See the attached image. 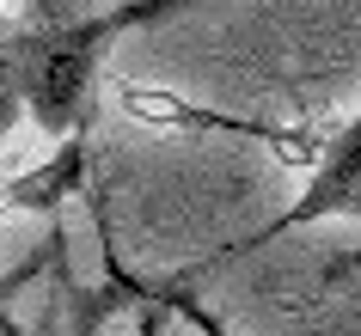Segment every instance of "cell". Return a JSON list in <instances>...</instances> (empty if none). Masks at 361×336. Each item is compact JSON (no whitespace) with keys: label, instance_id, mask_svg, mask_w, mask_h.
Instances as JSON below:
<instances>
[{"label":"cell","instance_id":"7a4b0ae2","mask_svg":"<svg viewBox=\"0 0 361 336\" xmlns=\"http://www.w3.org/2000/svg\"><path fill=\"white\" fill-rule=\"evenodd\" d=\"M319 220H361V111L349 116L343 129H331V135L319 141L312 166H306L300 196H294V202H288L269 226H257L251 239H239L227 257L264 251V244L288 239V232H306V226H319Z\"/></svg>","mask_w":361,"mask_h":336},{"label":"cell","instance_id":"5b68a950","mask_svg":"<svg viewBox=\"0 0 361 336\" xmlns=\"http://www.w3.org/2000/svg\"><path fill=\"white\" fill-rule=\"evenodd\" d=\"M19 116H25V104H19V92H13V80L0 74V135L13 129V123H19Z\"/></svg>","mask_w":361,"mask_h":336},{"label":"cell","instance_id":"3957f363","mask_svg":"<svg viewBox=\"0 0 361 336\" xmlns=\"http://www.w3.org/2000/svg\"><path fill=\"white\" fill-rule=\"evenodd\" d=\"M56 263H61V226H49V232H43V239L31 244L19 263H6V269H0V330L13 324V306H19V294H25V287H37L43 269H56Z\"/></svg>","mask_w":361,"mask_h":336},{"label":"cell","instance_id":"277c9868","mask_svg":"<svg viewBox=\"0 0 361 336\" xmlns=\"http://www.w3.org/2000/svg\"><path fill=\"white\" fill-rule=\"evenodd\" d=\"M68 13H86L80 0H25V19H68Z\"/></svg>","mask_w":361,"mask_h":336},{"label":"cell","instance_id":"6da1fadb","mask_svg":"<svg viewBox=\"0 0 361 336\" xmlns=\"http://www.w3.org/2000/svg\"><path fill=\"white\" fill-rule=\"evenodd\" d=\"M178 6H190V0H123V6H104V13L0 25V74L13 80L25 116L49 141L86 135L92 86H98V68L111 56V43L141 31V25H159Z\"/></svg>","mask_w":361,"mask_h":336},{"label":"cell","instance_id":"8992f818","mask_svg":"<svg viewBox=\"0 0 361 336\" xmlns=\"http://www.w3.org/2000/svg\"><path fill=\"white\" fill-rule=\"evenodd\" d=\"M0 336H25V330H19V318H13V324H6V330H0Z\"/></svg>","mask_w":361,"mask_h":336}]
</instances>
